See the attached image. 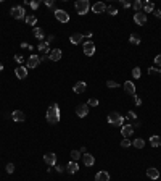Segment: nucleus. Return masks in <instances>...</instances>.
<instances>
[{
  "mask_svg": "<svg viewBox=\"0 0 161 181\" xmlns=\"http://www.w3.org/2000/svg\"><path fill=\"white\" fill-rule=\"evenodd\" d=\"M29 5H31V8H32V10H36L37 6H39V2H36V0H32V2H31Z\"/></svg>",
  "mask_w": 161,
  "mask_h": 181,
  "instance_id": "obj_40",
  "label": "nucleus"
},
{
  "mask_svg": "<svg viewBox=\"0 0 161 181\" xmlns=\"http://www.w3.org/2000/svg\"><path fill=\"white\" fill-rule=\"evenodd\" d=\"M124 91L127 92V94H131V96H134V94H135V86H134V83H132V81H126L124 83Z\"/></svg>",
  "mask_w": 161,
  "mask_h": 181,
  "instance_id": "obj_19",
  "label": "nucleus"
},
{
  "mask_svg": "<svg viewBox=\"0 0 161 181\" xmlns=\"http://www.w3.org/2000/svg\"><path fill=\"white\" fill-rule=\"evenodd\" d=\"M78 170H79L78 162H68V166H66V171L68 173H71V175H73V173H76Z\"/></svg>",
  "mask_w": 161,
  "mask_h": 181,
  "instance_id": "obj_23",
  "label": "nucleus"
},
{
  "mask_svg": "<svg viewBox=\"0 0 161 181\" xmlns=\"http://www.w3.org/2000/svg\"><path fill=\"white\" fill-rule=\"evenodd\" d=\"M76 10H78L79 15H86V13L90 10L89 0H78V2H76Z\"/></svg>",
  "mask_w": 161,
  "mask_h": 181,
  "instance_id": "obj_3",
  "label": "nucleus"
},
{
  "mask_svg": "<svg viewBox=\"0 0 161 181\" xmlns=\"http://www.w3.org/2000/svg\"><path fill=\"white\" fill-rule=\"evenodd\" d=\"M131 144H132V142H131V141L127 139V137H124V139L121 141V147H129Z\"/></svg>",
  "mask_w": 161,
  "mask_h": 181,
  "instance_id": "obj_34",
  "label": "nucleus"
},
{
  "mask_svg": "<svg viewBox=\"0 0 161 181\" xmlns=\"http://www.w3.org/2000/svg\"><path fill=\"white\" fill-rule=\"evenodd\" d=\"M126 118H129V120H135V118H137V115H135L134 112H127V117H126Z\"/></svg>",
  "mask_w": 161,
  "mask_h": 181,
  "instance_id": "obj_38",
  "label": "nucleus"
},
{
  "mask_svg": "<svg viewBox=\"0 0 161 181\" xmlns=\"http://www.w3.org/2000/svg\"><path fill=\"white\" fill-rule=\"evenodd\" d=\"M142 8H143V13L147 15V13H151L153 10H155V5H153V2H148V0H145L143 5H142Z\"/></svg>",
  "mask_w": 161,
  "mask_h": 181,
  "instance_id": "obj_21",
  "label": "nucleus"
},
{
  "mask_svg": "<svg viewBox=\"0 0 161 181\" xmlns=\"http://www.w3.org/2000/svg\"><path fill=\"white\" fill-rule=\"evenodd\" d=\"M15 60H16L18 63H23V62H24V57H23V55H15Z\"/></svg>",
  "mask_w": 161,
  "mask_h": 181,
  "instance_id": "obj_39",
  "label": "nucleus"
},
{
  "mask_svg": "<svg viewBox=\"0 0 161 181\" xmlns=\"http://www.w3.org/2000/svg\"><path fill=\"white\" fill-rule=\"evenodd\" d=\"M52 41H55V36H50V37H48V39H47V44H50V42H52Z\"/></svg>",
  "mask_w": 161,
  "mask_h": 181,
  "instance_id": "obj_46",
  "label": "nucleus"
},
{
  "mask_svg": "<svg viewBox=\"0 0 161 181\" xmlns=\"http://www.w3.org/2000/svg\"><path fill=\"white\" fill-rule=\"evenodd\" d=\"M39 63H40V57L39 55H31L29 58H27V67L29 68H36Z\"/></svg>",
  "mask_w": 161,
  "mask_h": 181,
  "instance_id": "obj_11",
  "label": "nucleus"
},
{
  "mask_svg": "<svg viewBox=\"0 0 161 181\" xmlns=\"http://www.w3.org/2000/svg\"><path fill=\"white\" fill-rule=\"evenodd\" d=\"M48 58H50L52 62H58V60L61 58V50H60V49L50 50V54H48Z\"/></svg>",
  "mask_w": 161,
  "mask_h": 181,
  "instance_id": "obj_15",
  "label": "nucleus"
},
{
  "mask_svg": "<svg viewBox=\"0 0 161 181\" xmlns=\"http://www.w3.org/2000/svg\"><path fill=\"white\" fill-rule=\"evenodd\" d=\"M15 75H16L18 79H24V78H27V68L23 67V65H21V67H16Z\"/></svg>",
  "mask_w": 161,
  "mask_h": 181,
  "instance_id": "obj_10",
  "label": "nucleus"
},
{
  "mask_svg": "<svg viewBox=\"0 0 161 181\" xmlns=\"http://www.w3.org/2000/svg\"><path fill=\"white\" fill-rule=\"evenodd\" d=\"M132 133H134V128H132V125H124L123 129H121L123 137H127V139H129V136H132Z\"/></svg>",
  "mask_w": 161,
  "mask_h": 181,
  "instance_id": "obj_18",
  "label": "nucleus"
},
{
  "mask_svg": "<svg viewBox=\"0 0 161 181\" xmlns=\"http://www.w3.org/2000/svg\"><path fill=\"white\" fill-rule=\"evenodd\" d=\"M107 86H108V88H119V84H118L116 81H111V79H110V81H107Z\"/></svg>",
  "mask_w": 161,
  "mask_h": 181,
  "instance_id": "obj_35",
  "label": "nucleus"
},
{
  "mask_svg": "<svg viewBox=\"0 0 161 181\" xmlns=\"http://www.w3.org/2000/svg\"><path fill=\"white\" fill-rule=\"evenodd\" d=\"M123 6H124V8H129L131 3H127V2H123Z\"/></svg>",
  "mask_w": 161,
  "mask_h": 181,
  "instance_id": "obj_48",
  "label": "nucleus"
},
{
  "mask_svg": "<svg viewBox=\"0 0 161 181\" xmlns=\"http://www.w3.org/2000/svg\"><path fill=\"white\" fill-rule=\"evenodd\" d=\"M82 50H84V54H86L87 57H92L95 54V44L92 41H86L82 44Z\"/></svg>",
  "mask_w": 161,
  "mask_h": 181,
  "instance_id": "obj_4",
  "label": "nucleus"
},
{
  "mask_svg": "<svg viewBox=\"0 0 161 181\" xmlns=\"http://www.w3.org/2000/svg\"><path fill=\"white\" fill-rule=\"evenodd\" d=\"M86 89H87V84L84 83V81L76 83V84H74V88H73V91H74L76 94H82V92H86Z\"/></svg>",
  "mask_w": 161,
  "mask_h": 181,
  "instance_id": "obj_16",
  "label": "nucleus"
},
{
  "mask_svg": "<svg viewBox=\"0 0 161 181\" xmlns=\"http://www.w3.org/2000/svg\"><path fill=\"white\" fill-rule=\"evenodd\" d=\"M53 13H55V18H57L60 23H68L69 21V15L65 10H55Z\"/></svg>",
  "mask_w": 161,
  "mask_h": 181,
  "instance_id": "obj_6",
  "label": "nucleus"
},
{
  "mask_svg": "<svg viewBox=\"0 0 161 181\" xmlns=\"http://www.w3.org/2000/svg\"><path fill=\"white\" fill-rule=\"evenodd\" d=\"M11 118L15 121H18V123H23L26 120V115H24V112H21V110H15L11 113Z\"/></svg>",
  "mask_w": 161,
  "mask_h": 181,
  "instance_id": "obj_12",
  "label": "nucleus"
},
{
  "mask_svg": "<svg viewBox=\"0 0 161 181\" xmlns=\"http://www.w3.org/2000/svg\"><path fill=\"white\" fill-rule=\"evenodd\" d=\"M156 71H158L156 68H150V70H148V73H150V75H153V73H156Z\"/></svg>",
  "mask_w": 161,
  "mask_h": 181,
  "instance_id": "obj_47",
  "label": "nucleus"
},
{
  "mask_svg": "<svg viewBox=\"0 0 161 181\" xmlns=\"http://www.w3.org/2000/svg\"><path fill=\"white\" fill-rule=\"evenodd\" d=\"M142 5H143V2H140V0H135L132 6H134V10H135V11H140V10H142Z\"/></svg>",
  "mask_w": 161,
  "mask_h": 181,
  "instance_id": "obj_31",
  "label": "nucleus"
},
{
  "mask_svg": "<svg viewBox=\"0 0 161 181\" xmlns=\"http://www.w3.org/2000/svg\"><path fill=\"white\" fill-rule=\"evenodd\" d=\"M134 23L139 24V26H145V23H147V15H145L143 11H137L135 15H134Z\"/></svg>",
  "mask_w": 161,
  "mask_h": 181,
  "instance_id": "obj_7",
  "label": "nucleus"
},
{
  "mask_svg": "<svg viewBox=\"0 0 161 181\" xmlns=\"http://www.w3.org/2000/svg\"><path fill=\"white\" fill-rule=\"evenodd\" d=\"M132 146L137 147V149H143V147H145V141L142 139V137H137V139L132 142Z\"/></svg>",
  "mask_w": 161,
  "mask_h": 181,
  "instance_id": "obj_28",
  "label": "nucleus"
},
{
  "mask_svg": "<svg viewBox=\"0 0 161 181\" xmlns=\"http://www.w3.org/2000/svg\"><path fill=\"white\" fill-rule=\"evenodd\" d=\"M92 11L94 13H105L107 11V5H105L103 2H97L92 5Z\"/></svg>",
  "mask_w": 161,
  "mask_h": 181,
  "instance_id": "obj_13",
  "label": "nucleus"
},
{
  "mask_svg": "<svg viewBox=\"0 0 161 181\" xmlns=\"http://www.w3.org/2000/svg\"><path fill=\"white\" fill-rule=\"evenodd\" d=\"M159 75H161V70H159Z\"/></svg>",
  "mask_w": 161,
  "mask_h": 181,
  "instance_id": "obj_50",
  "label": "nucleus"
},
{
  "mask_svg": "<svg viewBox=\"0 0 161 181\" xmlns=\"http://www.w3.org/2000/svg\"><path fill=\"white\" fill-rule=\"evenodd\" d=\"M24 21L29 26H36V23H37V18L34 16V15H26V18H24Z\"/></svg>",
  "mask_w": 161,
  "mask_h": 181,
  "instance_id": "obj_25",
  "label": "nucleus"
},
{
  "mask_svg": "<svg viewBox=\"0 0 161 181\" xmlns=\"http://www.w3.org/2000/svg\"><path fill=\"white\" fill-rule=\"evenodd\" d=\"M155 65H161V55H156L155 57Z\"/></svg>",
  "mask_w": 161,
  "mask_h": 181,
  "instance_id": "obj_42",
  "label": "nucleus"
},
{
  "mask_svg": "<svg viewBox=\"0 0 161 181\" xmlns=\"http://www.w3.org/2000/svg\"><path fill=\"white\" fill-rule=\"evenodd\" d=\"M150 144H151L153 147H158L159 144H161V137L159 136H151L150 137Z\"/></svg>",
  "mask_w": 161,
  "mask_h": 181,
  "instance_id": "obj_29",
  "label": "nucleus"
},
{
  "mask_svg": "<svg viewBox=\"0 0 161 181\" xmlns=\"http://www.w3.org/2000/svg\"><path fill=\"white\" fill-rule=\"evenodd\" d=\"M65 170H66V166H63V165H58L57 166V171H60V173H63Z\"/></svg>",
  "mask_w": 161,
  "mask_h": 181,
  "instance_id": "obj_41",
  "label": "nucleus"
},
{
  "mask_svg": "<svg viewBox=\"0 0 161 181\" xmlns=\"http://www.w3.org/2000/svg\"><path fill=\"white\" fill-rule=\"evenodd\" d=\"M37 49H39V52H42V54H50V47H48V44L47 42H39V45H37Z\"/></svg>",
  "mask_w": 161,
  "mask_h": 181,
  "instance_id": "obj_24",
  "label": "nucleus"
},
{
  "mask_svg": "<svg viewBox=\"0 0 161 181\" xmlns=\"http://www.w3.org/2000/svg\"><path fill=\"white\" fill-rule=\"evenodd\" d=\"M140 75H142V70L139 67H135L134 70H132V76H134V78H140Z\"/></svg>",
  "mask_w": 161,
  "mask_h": 181,
  "instance_id": "obj_33",
  "label": "nucleus"
},
{
  "mask_svg": "<svg viewBox=\"0 0 161 181\" xmlns=\"http://www.w3.org/2000/svg\"><path fill=\"white\" fill-rule=\"evenodd\" d=\"M44 162L47 163V165H55V163H57V155H55L53 154V152H47V154L44 155Z\"/></svg>",
  "mask_w": 161,
  "mask_h": 181,
  "instance_id": "obj_9",
  "label": "nucleus"
},
{
  "mask_svg": "<svg viewBox=\"0 0 161 181\" xmlns=\"http://www.w3.org/2000/svg\"><path fill=\"white\" fill-rule=\"evenodd\" d=\"M90 107H97V105H99V100H97V99H89V102H87Z\"/></svg>",
  "mask_w": 161,
  "mask_h": 181,
  "instance_id": "obj_36",
  "label": "nucleus"
},
{
  "mask_svg": "<svg viewBox=\"0 0 161 181\" xmlns=\"http://www.w3.org/2000/svg\"><path fill=\"white\" fill-rule=\"evenodd\" d=\"M6 171H8V173H13V171H15V165H13V163H8V165H6Z\"/></svg>",
  "mask_w": 161,
  "mask_h": 181,
  "instance_id": "obj_37",
  "label": "nucleus"
},
{
  "mask_svg": "<svg viewBox=\"0 0 161 181\" xmlns=\"http://www.w3.org/2000/svg\"><path fill=\"white\" fill-rule=\"evenodd\" d=\"M2 70H3V65H2V63H0V71H2Z\"/></svg>",
  "mask_w": 161,
  "mask_h": 181,
  "instance_id": "obj_49",
  "label": "nucleus"
},
{
  "mask_svg": "<svg viewBox=\"0 0 161 181\" xmlns=\"http://www.w3.org/2000/svg\"><path fill=\"white\" fill-rule=\"evenodd\" d=\"M153 15L156 18H161V10H153Z\"/></svg>",
  "mask_w": 161,
  "mask_h": 181,
  "instance_id": "obj_43",
  "label": "nucleus"
},
{
  "mask_svg": "<svg viewBox=\"0 0 161 181\" xmlns=\"http://www.w3.org/2000/svg\"><path fill=\"white\" fill-rule=\"evenodd\" d=\"M60 107L58 104H52L50 107H48V110H47V121L50 123V125H55V123H58L60 121Z\"/></svg>",
  "mask_w": 161,
  "mask_h": 181,
  "instance_id": "obj_1",
  "label": "nucleus"
},
{
  "mask_svg": "<svg viewBox=\"0 0 161 181\" xmlns=\"http://www.w3.org/2000/svg\"><path fill=\"white\" fill-rule=\"evenodd\" d=\"M82 39H84V34H82V32H74V34L71 36V39H69V41H71L74 45H78V44H81V41H82Z\"/></svg>",
  "mask_w": 161,
  "mask_h": 181,
  "instance_id": "obj_22",
  "label": "nucleus"
},
{
  "mask_svg": "<svg viewBox=\"0 0 161 181\" xmlns=\"http://www.w3.org/2000/svg\"><path fill=\"white\" fill-rule=\"evenodd\" d=\"M135 105H142V100H140V97H135Z\"/></svg>",
  "mask_w": 161,
  "mask_h": 181,
  "instance_id": "obj_44",
  "label": "nucleus"
},
{
  "mask_svg": "<svg viewBox=\"0 0 161 181\" xmlns=\"http://www.w3.org/2000/svg\"><path fill=\"white\" fill-rule=\"evenodd\" d=\"M108 123L110 125H116V126H121L124 123V117L123 115H119L118 112H111L108 115Z\"/></svg>",
  "mask_w": 161,
  "mask_h": 181,
  "instance_id": "obj_2",
  "label": "nucleus"
},
{
  "mask_svg": "<svg viewBox=\"0 0 161 181\" xmlns=\"http://www.w3.org/2000/svg\"><path fill=\"white\" fill-rule=\"evenodd\" d=\"M147 178H150V179H158L159 178V171L158 168H147Z\"/></svg>",
  "mask_w": 161,
  "mask_h": 181,
  "instance_id": "obj_17",
  "label": "nucleus"
},
{
  "mask_svg": "<svg viewBox=\"0 0 161 181\" xmlns=\"http://www.w3.org/2000/svg\"><path fill=\"white\" fill-rule=\"evenodd\" d=\"M10 13H11V16L16 18V19H24L26 18V11H24L23 6H13Z\"/></svg>",
  "mask_w": 161,
  "mask_h": 181,
  "instance_id": "obj_5",
  "label": "nucleus"
},
{
  "mask_svg": "<svg viewBox=\"0 0 161 181\" xmlns=\"http://www.w3.org/2000/svg\"><path fill=\"white\" fill-rule=\"evenodd\" d=\"M71 158L73 162H78L81 158V150H71Z\"/></svg>",
  "mask_w": 161,
  "mask_h": 181,
  "instance_id": "obj_30",
  "label": "nucleus"
},
{
  "mask_svg": "<svg viewBox=\"0 0 161 181\" xmlns=\"http://www.w3.org/2000/svg\"><path fill=\"white\" fill-rule=\"evenodd\" d=\"M45 5L47 6H53V2H52V0H45Z\"/></svg>",
  "mask_w": 161,
  "mask_h": 181,
  "instance_id": "obj_45",
  "label": "nucleus"
},
{
  "mask_svg": "<svg viewBox=\"0 0 161 181\" xmlns=\"http://www.w3.org/2000/svg\"><path fill=\"white\" fill-rule=\"evenodd\" d=\"M95 181H110V173L108 171H99L95 175Z\"/></svg>",
  "mask_w": 161,
  "mask_h": 181,
  "instance_id": "obj_20",
  "label": "nucleus"
},
{
  "mask_svg": "<svg viewBox=\"0 0 161 181\" xmlns=\"http://www.w3.org/2000/svg\"><path fill=\"white\" fill-rule=\"evenodd\" d=\"M107 13L111 15V16H115V15H118V10L115 8V6H107Z\"/></svg>",
  "mask_w": 161,
  "mask_h": 181,
  "instance_id": "obj_32",
  "label": "nucleus"
},
{
  "mask_svg": "<svg viewBox=\"0 0 161 181\" xmlns=\"http://www.w3.org/2000/svg\"><path fill=\"white\" fill-rule=\"evenodd\" d=\"M32 36L42 41V39H44V31H42L40 28H34V29H32Z\"/></svg>",
  "mask_w": 161,
  "mask_h": 181,
  "instance_id": "obj_27",
  "label": "nucleus"
},
{
  "mask_svg": "<svg viewBox=\"0 0 161 181\" xmlns=\"http://www.w3.org/2000/svg\"><path fill=\"white\" fill-rule=\"evenodd\" d=\"M129 42H131V44H134V45H139V44H140V36H139V34H131V37H129Z\"/></svg>",
  "mask_w": 161,
  "mask_h": 181,
  "instance_id": "obj_26",
  "label": "nucleus"
},
{
  "mask_svg": "<svg viewBox=\"0 0 161 181\" xmlns=\"http://www.w3.org/2000/svg\"><path fill=\"white\" fill-rule=\"evenodd\" d=\"M87 113H89V107L86 104H79L76 107V115H78V117L84 118V117H87Z\"/></svg>",
  "mask_w": 161,
  "mask_h": 181,
  "instance_id": "obj_8",
  "label": "nucleus"
},
{
  "mask_svg": "<svg viewBox=\"0 0 161 181\" xmlns=\"http://www.w3.org/2000/svg\"><path fill=\"white\" fill-rule=\"evenodd\" d=\"M82 163L86 165V166H94V163H95L94 155H90V154H84V155H82Z\"/></svg>",
  "mask_w": 161,
  "mask_h": 181,
  "instance_id": "obj_14",
  "label": "nucleus"
}]
</instances>
